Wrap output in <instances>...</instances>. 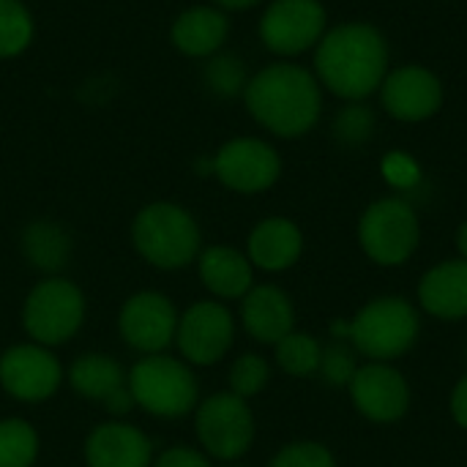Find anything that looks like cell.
I'll list each match as a JSON object with an SVG mask.
<instances>
[{
  "mask_svg": "<svg viewBox=\"0 0 467 467\" xmlns=\"http://www.w3.org/2000/svg\"><path fill=\"white\" fill-rule=\"evenodd\" d=\"M315 68L331 93L358 101L383 85L389 74V44L375 25L348 22L317 41Z\"/></svg>",
  "mask_w": 467,
  "mask_h": 467,
  "instance_id": "obj_1",
  "label": "cell"
},
{
  "mask_svg": "<svg viewBox=\"0 0 467 467\" xmlns=\"http://www.w3.org/2000/svg\"><path fill=\"white\" fill-rule=\"evenodd\" d=\"M246 107L252 118L279 137L306 134L323 107L317 79L296 63H274L254 74L246 88Z\"/></svg>",
  "mask_w": 467,
  "mask_h": 467,
  "instance_id": "obj_2",
  "label": "cell"
},
{
  "mask_svg": "<svg viewBox=\"0 0 467 467\" xmlns=\"http://www.w3.org/2000/svg\"><path fill=\"white\" fill-rule=\"evenodd\" d=\"M421 334V317L416 306L397 296L369 301L350 320V345L358 356L372 361H394L405 356Z\"/></svg>",
  "mask_w": 467,
  "mask_h": 467,
  "instance_id": "obj_3",
  "label": "cell"
},
{
  "mask_svg": "<svg viewBox=\"0 0 467 467\" xmlns=\"http://www.w3.org/2000/svg\"><path fill=\"white\" fill-rule=\"evenodd\" d=\"M137 252L156 268H183L197 257L200 230L189 211L172 202L142 208L131 227Z\"/></svg>",
  "mask_w": 467,
  "mask_h": 467,
  "instance_id": "obj_4",
  "label": "cell"
},
{
  "mask_svg": "<svg viewBox=\"0 0 467 467\" xmlns=\"http://www.w3.org/2000/svg\"><path fill=\"white\" fill-rule=\"evenodd\" d=\"M421 241V224L416 208L405 197L375 200L358 222V244L364 254L378 265L408 263Z\"/></svg>",
  "mask_w": 467,
  "mask_h": 467,
  "instance_id": "obj_5",
  "label": "cell"
},
{
  "mask_svg": "<svg viewBox=\"0 0 467 467\" xmlns=\"http://www.w3.org/2000/svg\"><path fill=\"white\" fill-rule=\"evenodd\" d=\"M129 391L142 410L175 419L197 405V380L189 367L167 356L142 358L129 375Z\"/></svg>",
  "mask_w": 467,
  "mask_h": 467,
  "instance_id": "obj_6",
  "label": "cell"
},
{
  "mask_svg": "<svg viewBox=\"0 0 467 467\" xmlns=\"http://www.w3.org/2000/svg\"><path fill=\"white\" fill-rule=\"evenodd\" d=\"M25 331L41 345L68 342L85 320V298L66 279H44L25 301Z\"/></svg>",
  "mask_w": 467,
  "mask_h": 467,
  "instance_id": "obj_7",
  "label": "cell"
},
{
  "mask_svg": "<svg viewBox=\"0 0 467 467\" xmlns=\"http://www.w3.org/2000/svg\"><path fill=\"white\" fill-rule=\"evenodd\" d=\"M197 438L208 454L219 460H238L254 441V416L233 391L213 394L197 408Z\"/></svg>",
  "mask_w": 467,
  "mask_h": 467,
  "instance_id": "obj_8",
  "label": "cell"
},
{
  "mask_svg": "<svg viewBox=\"0 0 467 467\" xmlns=\"http://www.w3.org/2000/svg\"><path fill=\"white\" fill-rule=\"evenodd\" d=\"M326 36L320 0H274L260 19V38L276 55H301Z\"/></svg>",
  "mask_w": 467,
  "mask_h": 467,
  "instance_id": "obj_9",
  "label": "cell"
},
{
  "mask_svg": "<svg viewBox=\"0 0 467 467\" xmlns=\"http://www.w3.org/2000/svg\"><path fill=\"white\" fill-rule=\"evenodd\" d=\"M348 389L353 408L375 424H394L410 408V386L405 375L386 361L361 364Z\"/></svg>",
  "mask_w": 467,
  "mask_h": 467,
  "instance_id": "obj_10",
  "label": "cell"
},
{
  "mask_svg": "<svg viewBox=\"0 0 467 467\" xmlns=\"http://www.w3.org/2000/svg\"><path fill=\"white\" fill-rule=\"evenodd\" d=\"M213 172L227 189L241 194H257L276 183L282 172V159L268 142L254 137H241L227 142L216 153Z\"/></svg>",
  "mask_w": 467,
  "mask_h": 467,
  "instance_id": "obj_11",
  "label": "cell"
},
{
  "mask_svg": "<svg viewBox=\"0 0 467 467\" xmlns=\"http://www.w3.org/2000/svg\"><path fill=\"white\" fill-rule=\"evenodd\" d=\"M233 334H235L233 315L216 301H200L189 306L186 315L178 320L175 339L181 353L192 364L208 367L224 358V353L233 345Z\"/></svg>",
  "mask_w": 467,
  "mask_h": 467,
  "instance_id": "obj_12",
  "label": "cell"
},
{
  "mask_svg": "<svg viewBox=\"0 0 467 467\" xmlns=\"http://www.w3.org/2000/svg\"><path fill=\"white\" fill-rule=\"evenodd\" d=\"M60 380L63 369L57 358L38 345L11 348L0 358V386L22 402H41L52 397Z\"/></svg>",
  "mask_w": 467,
  "mask_h": 467,
  "instance_id": "obj_13",
  "label": "cell"
},
{
  "mask_svg": "<svg viewBox=\"0 0 467 467\" xmlns=\"http://www.w3.org/2000/svg\"><path fill=\"white\" fill-rule=\"evenodd\" d=\"M380 99L391 118L419 123L432 118L443 107V85L424 66H402L386 74L380 85Z\"/></svg>",
  "mask_w": 467,
  "mask_h": 467,
  "instance_id": "obj_14",
  "label": "cell"
},
{
  "mask_svg": "<svg viewBox=\"0 0 467 467\" xmlns=\"http://www.w3.org/2000/svg\"><path fill=\"white\" fill-rule=\"evenodd\" d=\"M178 331L175 306L161 293H137L120 309V334L140 353L164 350Z\"/></svg>",
  "mask_w": 467,
  "mask_h": 467,
  "instance_id": "obj_15",
  "label": "cell"
},
{
  "mask_svg": "<svg viewBox=\"0 0 467 467\" xmlns=\"http://www.w3.org/2000/svg\"><path fill=\"white\" fill-rule=\"evenodd\" d=\"M68 380H71L77 394L101 402L115 416L129 413L134 405L131 391H129V378L123 375L120 364L107 358V356L90 353V356L77 358L71 364Z\"/></svg>",
  "mask_w": 467,
  "mask_h": 467,
  "instance_id": "obj_16",
  "label": "cell"
},
{
  "mask_svg": "<svg viewBox=\"0 0 467 467\" xmlns=\"http://www.w3.org/2000/svg\"><path fill=\"white\" fill-rule=\"evenodd\" d=\"M419 304L435 320H467V260H443L419 282Z\"/></svg>",
  "mask_w": 467,
  "mask_h": 467,
  "instance_id": "obj_17",
  "label": "cell"
},
{
  "mask_svg": "<svg viewBox=\"0 0 467 467\" xmlns=\"http://www.w3.org/2000/svg\"><path fill=\"white\" fill-rule=\"evenodd\" d=\"M244 328L263 345L282 342L290 331H296V309L287 293L276 285H257L244 296Z\"/></svg>",
  "mask_w": 467,
  "mask_h": 467,
  "instance_id": "obj_18",
  "label": "cell"
},
{
  "mask_svg": "<svg viewBox=\"0 0 467 467\" xmlns=\"http://www.w3.org/2000/svg\"><path fill=\"white\" fill-rule=\"evenodd\" d=\"M150 441L129 424H104L85 443L90 467H150Z\"/></svg>",
  "mask_w": 467,
  "mask_h": 467,
  "instance_id": "obj_19",
  "label": "cell"
},
{
  "mask_svg": "<svg viewBox=\"0 0 467 467\" xmlns=\"http://www.w3.org/2000/svg\"><path fill=\"white\" fill-rule=\"evenodd\" d=\"M304 252V235L296 222L271 216L249 235V263L263 271H287Z\"/></svg>",
  "mask_w": 467,
  "mask_h": 467,
  "instance_id": "obj_20",
  "label": "cell"
},
{
  "mask_svg": "<svg viewBox=\"0 0 467 467\" xmlns=\"http://www.w3.org/2000/svg\"><path fill=\"white\" fill-rule=\"evenodd\" d=\"M200 279L219 298H244L252 290V263L233 246H211L200 254Z\"/></svg>",
  "mask_w": 467,
  "mask_h": 467,
  "instance_id": "obj_21",
  "label": "cell"
},
{
  "mask_svg": "<svg viewBox=\"0 0 467 467\" xmlns=\"http://www.w3.org/2000/svg\"><path fill=\"white\" fill-rule=\"evenodd\" d=\"M230 22L222 11L208 8V5H197L183 11L175 25H172V44L192 57H202L216 52L224 38H227Z\"/></svg>",
  "mask_w": 467,
  "mask_h": 467,
  "instance_id": "obj_22",
  "label": "cell"
},
{
  "mask_svg": "<svg viewBox=\"0 0 467 467\" xmlns=\"http://www.w3.org/2000/svg\"><path fill=\"white\" fill-rule=\"evenodd\" d=\"M25 254L30 257L33 265H38L41 271H60L63 263L68 260V235L52 224V222H36L27 227L25 238Z\"/></svg>",
  "mask_w": 467,
  "mask_h": 467,
  "instance_id": "obj_23",
  "label": "cell"
},
{
  "mask_svg": "<svg viewBox=\"0 0 467 467\" xmlns=\"http://www.w3.org/2000/svg\"><path fill=\"white\" fill-rule=\"evenodd\" d=\"M320 356L323 348L306 331H290L282 342H276V364L293 378L315 375L320 369Z\"/></svg>",
  "mask_w": 467,
  "mask_h": 467,
  "instance_id": "obj_24",
  "label": "cell"
},
{
  "mask_svg": "<svg viewBox=\"0 0 467 467\" xmlns=\"http://www.w3.org/2000/svg\"><path fill=\"white\" fill-rule=\"evenodd\" d=\"M38 454V438L19 419L0 421V467H30Z\"/></svg>",
  "mask_w": 467,
  "mask_h": 467,
  "instance_id": "obj_25",
  "label": "cell"
},
{
  "mask_svg": "<svg viewBox=\"0 0 467 467\" xmlns=\"http://www.w3.org/2000/svg\"><path fill=\"white\" fill-rule=\"evenodd\" d=\"M33 38L30 11L19 0H0V57L19 55Z\"/></svg>",
  "mask_w": 467,
  "mask_h": 467,
  "instance_id": "obj_26",
  "label": "cell"
},
{
  "mask_svg": "<svg viewBox=\"0 0 467 467\" xmlns=\"http://www.w3.org/2000/svg\"><path fill=\"white\" fill-rule=\"evenodd\" d=\"M358 350L353 345H345L342 339L331 342L328 348H323V356H320V372H323V380L328 386H350L353 375L358 372Z\"/></svg>",
  "mask_w": 467,
  "mask_h": 467,
  "instance_id": "obj_27",
  "label": "cell"
},
{
  "mask_svg": "<svg viewBox=\"0 0 467 467\" xmlns=\"http://www.w3.org/2000/svg\"><path fill=\"white\" fill-rule=\"evenodd\" d=\"M268 378H271V369H268V361L263 356H254V353H246L241 356L233 369H230V389L235 397L246 400V397H254L260 394L265 386H268Z\"/></svg>",
  "mask_w": 467,
  "mask_h": 467,
  "instance_id": "obj_28",
  "label": "cell"
},
{
  "mask_svg": "<svg viewBox=\"0 0 467 467\" xmlns=\"http://www.w3.org/2000/svg\"><path fill=\"white\" fill-rule=\"evenodd\" d=\"M375 131V112L364 104H348L337 120H334V134L342 145H364Z\"/></svg>",
  "mask_w": 467,
  "mask_h": 467,
  "instance_id": "obj_29",
  "label": "cell"
},
{
  "mask_svg": "<svg viewBox=\"0 0 467 467\" xmlns=\"http://www.w3.org/2000/svg\"><path fill=\"white\" fill-rule=\"evenodd\" d=\"M268 467H337L334 454L315 441H298L285 446Z\"/></svg>",
  "mask_w": 467,
  "mask_h": 467,
  "instance_id": "obj_30",
  "label": "cell"
},
{
  "mask_svg": "<svg viewBox=\"0 0 467 467\" xmlns=\"http://www.w3.org/2000/svg\"><path fill=\"white\" fill-rule=\"evenodd\" d=\"M205 77H208V85H211L216 93H222V96H233V93H238L241 88H246V82H244V79H246L244 66H241V60L233 57V55L213 57L211 66H208V71H205Z\"/></svg>",
  "mask_w": 467,
  "mask_h": 467,
  "instance_id": "obj_31",
  "label": "cell"
},
{
  "mask_svg": "<svg viewBox=\"0 0 467 467\" xmlns=\"http://www.w3.org/2000/svg\"><path fill=\"white\" fill-rule=\"evenodd\" d=\"M383 175H386V181H389L391 186L405 189V192H410V189L421 181L419 164H416L410 156H405V153H391V156H386V161H383Z\"/></svg>",
  "mask_w": 467,
  "mask_h": 467,
  "instance_id": "obj_32",
  "label": "cell"
},
{
  "mask_svg": "<svg viewBox=\"0 0 467 467\" xmlns=\"http://www.w3.org/2000/svg\"><path fill=\"white\" fill-rule=\"evenodd\" d=\"M156 467H211V462L194 449H170L156 460Z\"/></svg>",
  "mask_w": 467,
  "mask_h": 467,
  "instance_id": "obj_33",
  "label": "cell"
},
{
  "mask_svg": "<svg viewBox=\"0 0 467 467\" xmlns=\"http://www.w3.org/2000/svg\"><path fill=\"white\" fill-rule=\"evenodd\" d=\"M449 408H451V419L457 421V427H462L467 432V375H462V378L457 380V386H454V391H451Z\"/></svg>",
  "mask_w": 467,
  "mask_h": 467,
  "instance_id": "obj_34",
  "label": "cell"
},
{
  "mask_svg": "<svg viewBox=\"0 0 467 467\" xmlns=\"http://www.w3.org/2000/svg\"><path fill=\"white\" fill-rule=\"evenodd\" d=\"M457 249H460V257L467 260V222H462L457 230Z\"/></svg>",
  "mask_w": 467,
  "mask_h": 467,
  "instance_id": "obj_35",
  "label": "cell"
},
{
  "mask_svg": "<svg viewBox=\"0 0 467 467\" xmlns=\"http://www.w3.org/2000/svg\"><path fill=\"white\" fill-rule=\"evenodd\" d=\"M216 3L224 5V8H249V5H254L260 0H216Z\"/></svg>",
  "mask_w": 467,
  "mask_h": 467,
  "instance_id": "obj_36",
  "label": "cell"
}]
</instances>
